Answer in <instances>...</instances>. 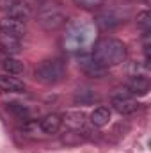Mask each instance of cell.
I'll return each mask as SVG.
<instances>
[{"label":"cell","instance_id":"cell-8","mask_svg":"<svg viewBox=\"0 0 151 153\" xmlns=\"http://www.w3.org/2000/svg\"><path fill=\"white\" fill-rule=\"evenodd\" d=\"M121 22H123V16L117 14L114 9H105V11L98 13L96 18H94V23H96L101 30H112V29H115Z\"/></svg>","mask_w":151,"mask_h":153},{"label":"cell","instance_id":"cell-15","mask_svg":"<svg viewBox=\"0 0 151 153\" xmlns=\"http://www.w3.org/2000/svg\"><path fill=\"white\" fill-rule=\"evenodd\" d=\"M85 112L82 111H68L62 116V123H66V126H70L71 130H80L85 125Z\"/></svg>","mask_w":151,"mask_h":153},{"label":"cell","instance_id":"cell-5","mask_svg":"<svg viewBox=\"0 0 151 153\" xmlns=\"http://www.w3.org/2000/svg\"><path fill=\"white\" fill-rule=\"evenodd\" d=\"M0 11L23 23H27L32 18V7L23 0H0Z\"/></svg>","mask_w":151,"mask_h":153},{"label":"cell","instance_id":"cell-20","mask_svg":"<svg viewBox=\"0 0 151 153\" xmlns=\"http://www.w3.org/2000/svg\"><path fill=\"white\" fill-rule=\"evenodd\" d=\"M75 5H78L80 9H85V11H94V9H100L103 5L105 0H73Z\"/></svg>","mask_w":151,"mask_h":153},{"label":"cell","instance_id":"cell-16","mask_svg":"<svg viewBox=\"0 0 151 153\" xmlns=\"http://www.w3.org/2000/svg\"><path fill=\"white\" fill-rule=\"evenodd\" d=\"M109 121H110V109H107V107H96L91 112V125L93 126L103 128L105 125H109Z\"/></svg>","mask_w":151,"mask_h":153},{"label":"cell","instance_id":"cell-1","mask_svg":"<svg viewBox=\"0 0 151 153\" xmlns=\"http://www.w3.org/2000/svg\"><path fill=\"white\" fill-rule=\"evenodd\" d=\"M128 55V48L121 39L115 38H103L100 39L94 46L93 57L103 66V68H112V66H119L126 61Z\"/></svg>","mask_w":151,"mask_h":153},{"label":"cell","instance_id":"cell-9","mask_svg":"<svg viewBox=\"0 0 151 153\" xmlns=\"http://www.w3.org/2000/svg\"><path fill=\"white\" fill-rule=\"evenodd\" d=\"M126 89L133 96H146L150 93V78L146 75H132L126 82Z\"/></svg>","mask_w":151,"mask_h":153},{"label":"cell","instance_id":"cell-6","mask_svg":"<svg viewBox=\"0 0 151 153\" xmlns=\"http://www.w3.org/2000/svg\"><path fill=\"white\" fill-rule=\"evenodd\" d=\"M78 66H80V70L84 73H87V75L93 76V78H101V76H105V73H107V68H103L93 57V53H89V52H82V55L78 57Z\"/></svg>","mask_w":151,"mask_h":153},{"label":"cell","instance_id":"cell-2","mask_svg":"<svg viewBox=\"0 0 151 153\" xmlns=\"http://www.w3.org/2000/svg\"><path fill=\"white\" fill-rule=\"evenodd\" d=\"M66 20H68L66 11L57 2H44L38 9V16H36L38 25L43 30H46V32L59 30L61 27H64Z\"/></svg>","mask_w":151,"mask_h":153},{"label":"cell","instance_id":"cell-17","mask_svg":"<svg viewBox=\"0 0 151 153\" xmlns=\"http://www.w3.org/2000/svg\"><path fill=\"white\" fill-rule=\"evenodd\" d=\"M7 111L13 116L20 117V119H29V117H30V109H29V105L20 103V102H11V103H7Z\"/></svg>","mask_w":151,"mask_h":153},{"label":"cell","instance_id":"cell-18","mask_svg":"<svg viewBox=\"0 0 151 153\" xmlns=\"http://www.w3.org/2000/svg\"><path fill=\"white\" fill-rule=\"evenodd\" d=\"M137 27L142 32H150L151 30V14L150 11H141L137 14Z\"/></svg>","mask_w":151,"mask_h":153},{"label":"cell","instance_id":"cell-13","mask_svg":"<svg viewBox=\"0 0 151 153\" xmlns=\"http://www.w3.org/2000/svg\"><path fill=\"white\" fill-rule=\"evenodd\" d=\"M0 48H2L7 55H16V53L21 52V39L0 32Z\"/></svg>","mask_w":151,"mask_h":153},{"label":"cell","instance_id":"cell-12","mask_svg":"<svg viewBox=\"0 0 151 153\" xmlns=\"http://www.w3.org/2000/svg\"><path fill=\"white\" fill-rule=\"evenodd\" d=\"M100 100L98 93L91 87H78L73 94V102L76 105H93Z\"/></svg>","mask_w":151,"mask_h":153},{"label":"cell","instance_id":"cell-7","mask_svg":"<svg viewBox=\"0 0 151 153\" xmlns=\"http://www.w3.org/2000/svg\"><path fill=\"white\" fill-rule=\"evenodd\" d=\"M0 32L21 39L27 34V23H23V22H20V20H14V18H11V16H4V18L0 20Z\"/></svg>","mask_w":151,"mask_h":153},{"label":"cell","instance_id":"cell-21","mask_svg":"<svg viewBox=\"0 0 151 153\" xmlns=\"http://www.w3.org/2000/svg\"><path fill=\"white\" fill-rule=\"evenodd\" d=\"M23 130H25V134L27 135H38L41 134V126H39V121H34V119H27L25 121V125H23Z\"/></svg>","mask_w":151,"mask_h":153},{"label":"cell","instance_id":"cell-14","mask_svg":"<svg viewBox=\"0 0 151 153\" xmlns=\"http://www.w3.org/2000/svg\"><path fill=\"white\" fill-rule=\"evenodd\" d=\"M0 68H2L4 73H7V75H21V73L25 71V64H23V61H20V59H16V57H13V55L2 59Z\"/></svg>","mask_w":151,"mask_h":153},{"label":"cell","instance_id":"cell-4","mask_svg":"<svg viewBox=\"0 0 151 153\" xmlns=\"http://www.w3.org/2000/svg\"><path fill=\"white\" fill-rule=\"evenodd\" d=\"M110 103H112L114 111L119 112L121 116H130L135 114L139 111V102L137 98L124 87V89H115L110 94Z\"/></svg>","mask_w":151,"mask_h":153},{"label":"cell","instance_id":"cell-3","mask_svg":"<svg viewBox=\"0 0 151 153\" xmlns=\"http://www.w3.org/2000/svg\"><path fill=\"white\" fill-rule=\"evenodd\" d=\"M36 80L44 85H55L66 76V66L61 59H46L39 62V66L34 71Z\"/></svg>","mask_w":151,"mask_h":153},{"label":"cell","instance_id":"cell-10","mask_svg":"<svg viewBox=\"0 0 151 153\" xmlns=\"http://www.w3.org/2000/svg\"><path fill=\"white\" fill-rule=\"evenodd\" d=\"M39 126H41V132L46 134V135H53L61 130L62 126V116L57 114V112H52V114H46L43 119H39Z\"/></svg>","mask_w":151,"mask_h":153},{"label":"cell","instance_id":"cell-11","mask_svg":"<svg viewBox=\"0 0 151 153\" xmlns=\"http://www.w3.org/2000/svg\"><path fill=\"white\" fill-rule=\"evenodd\" d=\"M0 91H5V93H23L25 91V82L16 78L13 75H0Z\"/></svg>","mask_w":151,"mask_h":153},{"label":"cell","instance_id":"cell-19","mask_svg":"<svg viewBox=\"0 0 151 153\" xmlns=\"http://www.w3.org/2000/svg\"><path fill=\"white\" fill-rule=\"evenodd\" d=\"M82 141H84V135H82L80 132H76V130L66 132V134L62 135V143L68 144V146H76V144H80Z\"/></svg>","mask_w":151,"mask_h":153}]
</instances>
